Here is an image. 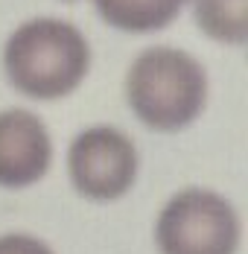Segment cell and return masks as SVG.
I'll use <instances>...</instances> for the list:
<instances>
[{"instance_id": "obj_5", "label": "cell", "mask_w": 248, "mask_h": 254, "mask_svg": "<svg viewBox=\"0 0 248 254\" xmlns=\"http://www.w3.org/2000/svg\"><path fill=\"white\" fill-rule=\"evenodd\" d=\"M53 140L38 114L26 108L0 111V187L21 190L47 176Z\"/></svg>"}, {"instance_id": "obj_4", "label": "cell", "mask_w": 248, "mask_h": 254, "mask_svg": "<svg viewBox=\"0 0 248 254\" xmlns=\"http://www.w3.org/2000/svg\"><path fill=\"white\" fill-rule=\"evenodd\" d=\"M73 187L94 202L125 196L137 178V149L131 137L114 126H94L76 134L67 149Z\"/></svg>"}, {"instance_id": "obj_1", "label": "cell", "mask_w": 248, "mask_h": 254, "mask_svg": "<svg viewBox=\"0 0 248 254\" xmlns=\"http://www.w3.org/2000/svg\"><path fill=\"white\" fill-rule=\"evenodd\" d=\"M91 47L82 29L62 18L24 21L3 47L9 85L29 100H62L88 76Z\"/></svg>"}, {"instance_id": "obj_2", "label": "cell", "mask_w": 248, "mask_h": 254, "mask_svg": "<svg viewBox=\"0 0 248 254\" xmlns=\"http://www.w3.org/2000/svg\"><path fill=\"white\" fill-rule=\"evenodd\" d=\"M125 100L143 126L178 131L204 111L207 73L198 59L178 47H146L125 73Z\"/></svg>"}, {"instance_id": "obj_3", "label": "cell", "mask_w": 248, "mask_h": 254, "mask_svg": "<svg viewBox=\"0 0 248 254\" xmlns=\"http://www.w3.org/2000/svg\"><path fill=\"white\" fill-rule=\"evenodd\" d=\"M155 243L161 254H237L240 216L225 196L187 187L164 204Z\"/></svg>"}, {"instance_id": "obj_8", "label": "cell", "mask_w": 248, "mask_h": 254, "mask_svg": "<svg viewBox=\"0 0 248 254\" xmlns=\"http://www.w3.org/2000/svg\"><path fill=\"white\" fill-rule=\"evenodd\" d=\"M0 254H53L47 243L29 237V234H3L0 237Z\"/></svg>"}, {"instance_id": "obj_7", "label": "cell", "mask_w": 248, "mask_h": 254, "mask_svg": "<svg viewBox=\"0 0 248 254\" xmlns=\"http://www.w3.org/2000/svg\"><path fill=\"white\" fill-rule=\"evenodd\" d=\"M198 29L231 47L248 41V0H190Z\"/></svg>"}, {"instance_id": "obj_6", "label": "cell", "mask_w": 248, "mask_h": 254, "mask_svg": "<svg viewBox=\"0 0 248 254\" xmlns=\"http://www.w3.org/2000/svg\"><path fill=\"white\" fill-rule=\"evenodd\" d=\"M187 0H94L99 18L123 32H155L178 18Z\"/></svg>"}, {"instance_id": "obj_9", "label": "cell", "mask_w": 248, "mask_h": 254, "mask_svg": "<svg viewBox=\"0 0 248 254\" xmlns=\"http://www.w3.org/2000/svg\"><path fill=\"white\" fill-rule=\"evenodd\" d=\"M67 3H76V0H67Z\"/></svg>"}]
</instances>
